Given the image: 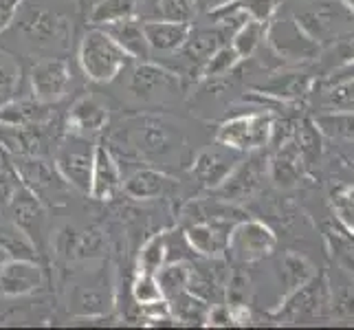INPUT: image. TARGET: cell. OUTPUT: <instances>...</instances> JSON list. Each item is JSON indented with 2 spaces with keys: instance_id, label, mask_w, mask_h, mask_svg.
Returning <instances> with one entry per match:
<instances>
[{
  "instance_id": "6da1fadb",
  "label": "cell",
  "mask_w": 354,
  "mask_h": 330,
  "mask_svg": "<svg viewBox=\"0 0 354 330\" xmlns=\"http://www.w3.org/2000/svg\"><path fill=\"white\" fill-rule=\"evenodd\" d=\"M124 53L104 29H91L80 44V64L84 75L93 82H113L126 66Z\"/></svg>"
},
{
  "instance_id": "7a4b0ae2",
  "label": "cell",
  "mask_w": 354,
  "mask_h": 330,
  "mask_svg": "<svg viewBox=\"0 0 354 330\" xmlns=\"http://www.w3.org/2000/svg\"><path fill=\"white\" fill-rule=\"evenodd\" d=\"M11 167L16 169L20 183L40 199L42 205H62L68 183L59 176L55 165H48L35 154H16Z\"/></svg>"
},
{
  "instance_id": "3957f363",
  "label": "cell",
  "mask_w": 354,
  "mask_h": 330,
  "mask_svg": "<svg viewBox=\"0 0 354 330\" xmlns=\"http://www.w3.org/2000/svg\"><path fill=\"white\" fill-rule=\"evenodd\" d=\"M93 161L95 143L88 137H80V134L68 132V137L57 145L55 169L71 187H75L82 194L91 192Z\"/></svg>"
},
{
  "instance_id": "277c9868",
  "label": "cell",
  "mask_w": 354,
  "mask_h": 330,
  "mask_svg": "<svg viewBox=\"0 0 354 330\" xmlns=\"http://www.w3.org/2000/svg\"><path fill=\"white\" fill-rule=\"evenodd\" d=\"M273 119L262 113L242 115L225 121L218 130V143L238 152H253L271 141Z\"/></svg>"
},
{
  "instance_id": "5b68a950",
  "label": "cell",
  "mask_w": 354,
  "mask_h": 330,
  "mask_svg": "<svg viewBox=\"0 0 354 330\" xmlns=\"http://www.w3.org/2000/svg\"><path fill=\"white\" fill-rule=\"evenodd\" d=\"M126 139L130 143L128 148L148 158H156L176 148L178 132L161 117H139L128 126Z\"/></svg>"
},
{
  "instance_id": "8992f818",
  "label": "cell",
  "mask_w": 354,
  "mask_h": 330,
  "mask_svg": "<svg viewBox=\"0 0 354 330\" xmlns=\"http://www.w3.org/2000/svg\"><path fill=\"white\" fill-rule=\"evenodd\" d=\"M275 249V236L264 223L258 220H240L231 227L227 238V251L238 262H255L262 260Z\"/></svg>"
},
{
  "instance_id": "52a82bcc",
  "label": "cell",
  "mask_w": 354,
  "mask_h": 330,
  "mask_svg": "<svg viewBox=\"0 0 354 330\" xmlns=\"http://www.w3.org/2000/svg\"><path fill=\"white\" fill-rule=\"evenodd\" d=\"M264 174H266V156L262 152H253L247 161L238 163L231 169V174L214 192L218 194V199H223L227 203L247 201L260 187V181L264 178Z\"/></svg>"
},
{
  "instance_id": "ba28073f",
  "label": "cell",
  "mask_w": 354,
  "mask_h": 330,
  "mask_svg": "<svg viewBox=\"0 0 354 330\" xmlns=\"http://www.w3.org/2000/svg\"><path fill=\"white\" fill-rule=\"evenodd\" d=\"M44 286V273L38 260L7 258L0 264V295L22 297Z\"/></svg>"
},
{
  "instance_id": "9c48e42d",
  "label": "cell",
  "mask_w": 354,
  "mask_h": 330,
  "mask_svg": "<svg viewBox=\"0 0 354 330\" xmlns=\"http://www.w3.org/2000/svg\"><path fill=\"white\" fill-rule=\"evenodd\" d=\"M71 84V68L66 59H42L31 68L33 100L40 104H55L62 100Z\"/></svg>"
},
{
  "instance_id": "30bf717a",
  "label": "cell",
  "mask_w": 354,
  "mask_h": 330,
  "mask_svg": "<svg viewBox=\"0 0 354 330\" xmlns=\"http://www.w3.org/2000/svg\"><path fill=\"white\" fill-rule=\"evenodd\" d=\"M124 187L121 181V169L106 143H95V161H93V176H91V192L88 196L95 201H113Z\"/></svg>"
},
{
  "instance_id": "8fae6325",
  "label": "cell",
  "mask_w": 354,
  "mask_h": 330,
  "mask_svg": "<svg viewBox=\"0 0 354 330\" xmlns=\"http://www.w3.org/2000/svg\"><path fill=\"white\" fill-rule=\"evenodd\" d=\"M14 223L27 234L33 242L38 251H42V238H44V205L40 203V199L31 194L27 187L20 183V187L16 192L14 201H11L7 214Z\"/></svg>"
},
{
  "instance_id": "7c38bea8",
  "label": "cell",
  "mask_w": 354,
  "mask_h": 330,
  "mask_svg": "<svg viewBox=\"0 0 354 330\" xmlns=\"http://www.w3.org/2000/svg\"><path fill=\"white\" fill-rule=\"evenodd\" d=\"M231 227H234L231 220H196L185 229V238L194 253L203 258H218L227 251Z\"/></svg>"
},
{
  "instance_id": "4fadbf2b",
  "label": "cell",
  "mask_w": 354,
  "mask_h": 330,
  "mask_svg": "<svg viewBox=\"0 0 354 330\" xmlns=\"http://www.w3.org/2000/svg\"><path fill=\"white\" fill-rule=\"evenodd\" d=\"M240 154L242 152L231 150V148H227L225 152L205 150L196 156V161H194V165H192V172L205 187L216 190L231 174V169L240 163Z\"/></svg>"
},
{
  "instance_id": "5bb4252c",
  "label": "cell",
  "mask_w": 354,
  "mask_h": 330,
  "mask_svg": "<svg viewBox=\"0 0 354 330\" xmlns=\"http://www.w3.org/2000/svg\"><path fill=\"white\" fill-rule=\"evenodd\" d=\"M68 132L80 137H95L108 126V110L106 106L91 95H84L68 110Z\"/></svg>"
},
{
  "instance_id": "9a60e30c",
  "label": "cell",
  "mask_w": 354,
  "mask_h": 330,
  "mask_svg": "<svg viewBox=\"0 0 354 330\" xmlns=\"http://www.w3.org/2000/svg\"><path fill=\"white\" fill-rule=\"evenodd\" d=\"M346 20H348V14L344 7H339V5L335 7L328 3L317 9L304 11V14L297 16L299 29L315 42H324L328 38H333V35H337L341 24Z\"/></svg>"
},
{
  "instance_id": "2e32d148",
  "label": "cell",
  "mask_w": 354,
  "mask_h": 330,
  "mask_svg": "<svg viewBox=\"0 0 354 330\" xmlns=\"http://www.w3.org/2000/svg\"><path fill=\"white\" fill-rule=\"evenodd\" d=\"M266 38L271 40L279 57H310L317 51V42L299 29L297 22L290 20H282L266 29Z\"/></svg>"
},
{
  "instance_id": "e0dca14e",
  "label": "cell",
  "mask_w": 354,
  "mask_h": 330,
  "mask_svg": "<svg viewBox=\"0 0 354 330\" xmlns=\"http://www.w3.org/2000/svg\"><path fill=\"white\" fill-rule=\"evenodd\" d=\"M143 31L148 44L156 53H174L187 42L192 35V24L180 20H148L143 22Z\"/></svg>"
},
{
  "instance_id": "ac0fdd59",
  "label": "cell",
  "mask_w": 354,
  "mask_h": 330,
  "mask_svg": "<svg viewBox=\"0 0 354 330\" xmlns=\"http://www.w3.org/2000/svg\"><path fill=\"white\" fill-rule=\"evenodd\" d=\"M111 38L124 48V53L132 59H139V62H148V57L152 55V48L148 44L143 31V22H139L134 16L117 20L111 24H104L102 27Z\"/></svg>"
},
{
  "instance_id": "d6986e66",
  "label": "cell",
  "mask_w": 354,
  "mask_h": 330,
  "mask_svg": "<svg viewBox=\"0 0 354 330\" xmlns=\"http://www.w3.org/2000/svg\"><path fill=\"white\" fill-rule=\"evenodd\" d=\"M176 86H178V77L174 73L165 71L163 66L141 62L132 71L130 91L137 97H141V100H156L158 95L174 91Z\"/></svg>"
},
{
  "instance_id": "ffe728a7",
  "label": "cell",
  "mask_w": 354,
  "mask_h": 330,
  "mask_svg": "<svg viewBox=\"0 0 354 330\" xmlns=\"http://www.w3.org/2000/svg\"><path fill=\"white\" fill-rule=\"evenodd\" d=\"M326 302H328L326 277H319V279H313L308 286L301 284L299 288H295V295L288 300L284 313L279 311V315H284L290 322L308 320V317H317L322 313Z\"/></svg>"
},
{
  "instance_id": "44dd1931",
  "label": "cell",
  "mask_w": 354,
  "mask_h": 330,
  "mask_svg": "<svg viewBox=\"0 0 354 330\" xmlns=\"http://www.w3.org/2000/svg\"><path fill=\"white\" fill-rule=\"evenodd\" d=\"M172 187V178L152 167H141L124 181V190L134 201H154L161 199Z\"/></svg>"
},
{
  "instance_id": "7402d4cb",
  "label": "cell",
  "mask_w": 354,
  "mask_h": 330,
  "mask_svg": "<svg viewBox=\"0 0 354 330\" xmlns=\"http://www.w3.org/2000/svg\"><path fill=\"white\" fill-rule=\"evenodd\" d=\"M0 249L7 258L38 260V247L9 216L0 214Z\"/></svg>"
},
{
  "instance_id": "603a6c76",
  "label": "cell",
  "mask_w": 354,
  "mask_h": 330,
  "mask_svg": "<svg viewBox=\"0 0 354 330\" xmlns=\"http://www.w3.org/2000/svg\"><path fill=\"white\" fill-rule=\"evenodd\" d=\"M169 304V313H172V320L178 324H187V326H205L207 324V315H209V306L205 300L198 295H194L192 291H180L174 297L167 300Z\"/></svg>"
},
{
  "instance_id": "cb8c5ba5",
  "label": "cell",
  "mask_w": 354,
  "mask_h": 330,
  "mask_svg": "<svg viewBox=\"0 0 354 330\" xmlns=\"http://www.w3.org/2000/svg\"><path fill=\"white\" fill-rule=\"evenodd\" d=\"M301 163H304V158H301L297 141L295 139L284 141L277 156L273 158V165H271L273 181L282 187L292 185V183L299 181V176H301Z\"/></svg>"
},
{
  "instance_id": "d4e9b609",
  "label": "cell",
  "mask_w": 354,
  "mask_h": 330,
  "mask_svg": "<svg viewBox=\"0 0 354 330\" xmlns=\"http://www.w3.org/2000/svg\"><path fill=\"white\" fill-rule=\"evenodd\" d=\"M24 31H27L31 38H38L40 42H51V40H64L68 35V22L53 14V11H33V14L24 22Z\"/></svg>"
},
{
  "instance_id": "484cf974",
  "label": "cell",
  "mask_w": 354,
  "mask_h": 330,
  "mask_svg": "<svg viewBox=\"0 0 354 330\" xmlns=\"http://www.w3.org/2000/svg\"><path fill=\"white\" fill-rule=\"evenodd\" d=\"M46 104L40 102H7L0 104V124L9 126H40L51 117L48 110L44 108Z\"/></svg>"
},
{
  "instance_id": "4316f807",
  "label": "cell",
  "mask_w": 354,
  "mask_h": 330,
  "mask_svg": "<svg viewBox=\"0 0 354 330\" xmlns=\"http://www.w3.org/2000/svg\"><path fill=\"white\" fill-rule=\"evenodd\" d=\"M111 297L104 295L100 288L95 286H80L75 288L68 304V311H73V315L77 320H88V317H104L108 311H111Z\"/></svg>"
},
{
  "instance_id": "83f0119b",
  "label": "cell",
  "mask_w": 354,
  "mask_h": 330,
  "mask_svg": "<svg viewBox=\"0 0 354 330\" xmlns=\"http://www.w3.org/2000/svg\"><path fill=\"white\" fill-rule=\"evenodd\" d=\"M310 89V75L306 73H284V75H273L266 84H262L260 91L266 95L279 97V100H297L306 95Z\"/></svg>"
},
{
  "instance_id": "f1b7e54d",
  "label": "cell",
  "mask_w": 354,
  "mask_h": 330,
  "mask_svg": "<svg viewBox=\"0 0 354 330\" xmlns=\"http://www.w3.org/2000/svg\"><path fill=\"white\" fill-rule=\"evenodd\" d=\"M134 11H137V0H95L88 20L95 27H104V24L134 16Z\"/></svg>"
},
{
  "instance_id": "f546056e",
  "label": "cell",
  "mask_w": 354,
  "mask_h": 330,
  "mask_svg": "<svg viewBox=\"0 0 354 330\" xmlns=\"http://www.w3.org/2000/svg\"><path fill=\"white\" fill-rule=\"evenodd\" d=\"M264 38H266V22L247 20L234 31V38H231L234 42H231V46L236 48L240 59H244V57H251L255 51H258V46L262 44Z\"/></svg>"
},
{
  "instance_id": "4dcf8cb0",
  "label": "cell",
  "mask_w": 354,
  "mask_h": 330,
  "mask_svg": "<svg viewBox=\"0 0 354 330\" xmlns=\"http://www.w3.org/2000/svg\"><path fill=\"white\" fill-rule=\"evenodd\" d=\"M277 9V0H231V3L218 7L214 11H209V16L216 14H231V11H240L249 20H260V22H268L273 18Z\"/></svg>"
},
{
  "instance_id": "1f68e13d",
  "label": "cell",
  "mask_w": 354,
  "mask_h": 330,
  "mask_svg": "<svg viewBox=\"0 0 354 330\" xmlns=\"http://www.w3.org/2000/svg\"><path fill=\"white\" fill-rule=\"evenodd\" d=\"M319 132L335 139H354V110H335L317 117Z\"/></svg>"
},
{
  "instance_id": "d6a6232c",
  "label": "cell",
  "mask_w": 354,
  "mask_h": 330,
  "mask_svg": "<svg viewBox=\"0 0 354 330\" xmlns=\"http://www.w3.org/2000/svg\"><path fill=\"white\" fill-rule=\"evenodd\" d=\"M158 284H161L163 297L169 300L176 293L185 291L189 282V262H167L161 271L156 273Z\"/></svg>"
},
{
  "instance_id": "836d02e7",
  "label": "cell",
  "mask_w": 354,
  "mask_h": 330,
  "mask_svg": "<svg viewBox=\"0 0 354 330\" xmlns=\"http://www.w3.org/2000/svg\"><path fill=\"white\" fill-rule=\"evenodd\" d=\"M106 251V238L102 229L88 227L77 231L75 244H73V260H86V258H100Z\"/></svg>"
},
{
  "instance_id": "e575fe53",
  "label": "cell",
  "mask_w": 354,
  "mask_h": 330,
  "mask_svg": "<svg viewBox=\"0 0 354 330\" xmlns=\"http://www.w3.org/2000/svg\"><path fill=\"white\" fill-rule=\"evenodd\" d=\"M130 293H132V300L137 302V306H148V304L165 300L161 284H158V279H156V273L137 271V275L132 279Z\"/></svg>"
},
{
  "instance_id": "d590c367",
  "label": "cell",
  "mask_w": 354,
  "mask_h": 330,
  "mask_svg": "<svg viewBox=\"0 0 354 330\" xmlns=\"http://www.w3.org/2000/svg\"><path fill=\"white\" fill-rule=\"evenodd\" d=\"M163 266H165V240H163V234H156L150 240H145V244L141 247L137 271L158 273Z\"/></svg>"
},
{
  "instance_id": "8d00e7d4",
  "label": "cell",
  "mask_w": 354,
  "mask_h": 330,
  "mask_svg": "<svg viewBox=\"0 0 354 330\" xmlns=\"http://www.w3.org/2000/svg\"><path fill=\"white\" fill-rule=\"evenodd\" d=\"M238 62H240V55L236 53L234 46H218L216 51L207 57V62L203 64V75L205 77H221L234 68Z\"/></svg>"
},
{
  "instance_id": "74e56055",
  "label": "cell",
  "mask_w": 354,
  "mask_h": 330,
  "mask_svg": "<svg viewBox=\"0 0 354 330\" xmlns=\"http://www.w3.org/2000/svg\"><path fill=\"white\" fill-rule=\"evenodd\" d=\"M295 141L299 145V152L304 161H315L322 152V139H319V128L313 121H304L301 128L295 130Z\"/></svg>"
},
{
  "instance_id": "f35d334b",
  "label": "cell",
  "mask_w": 354,
  "mask_h": 330,
  "mask_svg": "<svg viewBox=\"0 0 354 330\" xmlns=\"http://www.w3.org/2000/svg\"><path fill=\"white\" fill-rule=\"evenodd\" d=\"M165 240V264L167 262H189L194 255V249L185 238V231L180 229H169L163 234Z\"/></svg>"
},
{
  "instance_id": "ab89813d",
  "label": "cell",
  "mask_w": 354,
  "mask_h": 330,
  "mask_svg": "<svg viewBox=\"0 0 354 330\" xmlns=\"http://www.w3.org/2000/svg\"><path fill=\"white\" fill-rule=\"evenodd\" d=\"M284 282H286V288L288 293H292L295 288H299L301 284H306L310 279V266L304 262L301 258H295V255H288L284 260Z\"/></svg>"
},
{
  "instance_id": "60d3db41",
  "label": "cell",
  "mask_w": 354,
  "mask_h": 330,
  "mask_svg": "<svg viewBox=\"0 0 354 330\" xmlns=\"http://www.w3.org/2000/svg\"><path fill=\"white\" fill-rule=\"evenodd\" d=\"M18 187H20V178L16 174V169L11 167V163L9 165L0 163V214H7Z\"/></svg>"
},
{
  "instance_id": "b9f144b4",
  "label": "cell",
  "mask_w": 354,
  "mask_h": 330,
  "mask_svg": "<svg viewBox=\"0 0 354 330\" xmlns=\"http://www.w3.org/2000/svg\"><path fill=\"white\" fill-rule=\"evenodd\" d=\"M196 0H158L156 9L161 11V16L165 20H180L189 22L194 11H196Z\"/></svg>"
},
{
  "instance_id": "7bdbcfd3",
  "label": "cell",
  "mask_w": 354,
  "mask_h": 330,
  "mask_svg": "<svg viewBox=\"0 0 354 330\" xmlns=\"http://www.w3.org/2000/svg\"><path fill=\"white\" fill-rule=\"evenodd\" d=\"M335 214L348 229L354 231V187H344L333 194Z\"/></svg>"
},
{
  "instance_id": "ee69618b",
  "label": "cell",
  "mask_w": 354,
  "mask_h": 330,
  "mask_svg": "<svg viewBox=\"0 0 354 330\" xmlns=\"http://www.w3.org/2000/svg\"><path fill=\"white\" fill-rule=\"evenodd\" d=\"M326 102L337 110H354V80L335 84V89L328 93Z\"/></svg>"
},
{
  "instance_id": "f6af8a7d",
  "label": "cell",
  "mask_w": 354,
  "mask_h": 330,
  "mask_svg": "<svg viewBox=\"0 0 354 330\" xmlns=\"http://www.w3.org/2000/svg\"><path fill=\"white\" fill-rule=\"evenodd\" d=\"M18 77H20V66L9 55L0 53V93L14 89Z\"/></svg>"
},
{
  "instance_id": "bcb514c9",
  "label": "cell",
  "mask_w": 354,
  "mask_h": 330,
  "mask_svg": "<svg viewBox=\"0 0 354 330\" xmlns=\"http://www.w3.org/2000/svg\"><path fill=\"white\" fill-rule=\"evenodd\" d=\"M352 59H354V33L341 38L333 48V62L337 66H344V64L352 62Z\"/></svg>"
},
{
  "instance_id": "7dc6e473",
  "label": "cell",
  "mask_w": 354,
  "mask_h": 330,
  "mask_svg": "<svg viewBox=\"0 0 354 330\" xmlns=\"http://www.w3.org/2000/svg\"><path fill=\"white\" fill-rule=\"evenodd\" d=\"M20 3L22 0H0V31L9 27V22L14 20Z\"/></svg>"
},
{
  "instance_id": "c3c4849f",
  "label": "cell",
  "mask_w": 354,
  "mask_h": 330,
  "mask_svg": "<svg viewBox=\"0 0 354 330\" xmlns=\"http://www.w3.org/2000/svg\"><path fill=\"white\" fill-rule=\"evenodd\" d=\"M354 80V59L344 66H339L337 73H335V77H333V84H339V82H350Z\"/></svg>"
},
{
  "instance_id": "681fc988",
  "label": "cell",
  "mask_w": 354,
  "mask_h": 330,
  "mask_svg": "<svg viewBox=\"0 0 354 330\" xmlns=\"http://www.w3.org/2000/svg\"><path fill=\"white\" fill-rule=\"evenodd\" d=\"M227 3H231V0H196V5H201L205 11H214L218 7L227 5Z\"/></svg>"
},
{
  "instance_id": "f907efd6",
  "label": "cell",
  "mask_w": 354,
  "mask_h": 330,
  "mask_svg": "<svg viewBox=\"0 0 354 330\" xmlns=\"http://www.w3.org/2000/svg\"><path fill=\"white\" fill-rule=\"evenodd\" d=\"M348 3H350V7L354 9V0H348Z\"/></svg>"
},
{
  "instance_id": "816d5d0a",
  "label": "cell",
  "mask_w": 354,
  "mask_h": 330,
  "mask_svg": "<svg viewBox=\"0 0 354 330\" xmlns=\"http://www.w3.org/2000/svg\"><path fill=\"white\" fill-rule=\"evenodd\" d=\"M0 163H3V154H0Z\"/></svg>"
},
{
  "instance_id": "f5cc1de1",
  "label": "cell",
  "mask_w": 354,
  "mask_h": 330,
  "mask_svg": "<svg viewBox=\"0 0 354 330\" xmlns=\"http://www.w3.org/2000/svg\"><path fill=\"white\" fill-rule=\"evenodd\" d=\"M0 95H3V93H0ZM0 104H3V97H0Z\"/></svg>"
},
{
  "instance_id": "db71d44e",
  "label": "cell",
  "mask_w": 354,
  "mask_h": 330,
  "mask_svg": "<svg viewBox=\"0 0 354 330\" xmlns=\"http://www.w3.org/2000/svg\"><path fill=\"white\" fill-rule=\"evenodd\" d=\"M93 3H95V0H93Z\"/></svg>"
}]
</instances>
